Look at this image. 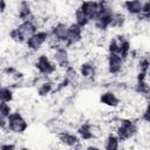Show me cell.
<instances>
[{"mask_svg": "<svg viewBox=\"0 0 150 150\" xmlns=\"http://www.w3.org/2000/svg\"><path fill=\"white\" fill-rule=\"evenodd\" d=\"M38 28L39 22L34 18V15H32L29 19L22 20L15 28H13L9 32V38L16 43H22L26 42V40L38 30Z\"/></svg>", "mask_w": 150, "mask_h": 150, "instance_id": "obj_1", "label": "cell"}, {"mask_svg": "<svg viewBox=\"0 0 150 150\" xmlns=\"http://www.w3.org/2000/svg\"><path fill=\"white\" fill-rule=\"evenodd\" d=\"M138 131L137 122L131 118H117L116 135L121 142L129 141L135 137Z\"/></svg>", "mask_w": 150, "mask_h": 150, "instance_id": "obj_2", "label": "cell"}, {"mask_svg": "<svg viewBox=\"0 0 150 150\" xmlns=\"http://www.w3.org/2000/svg\"><path fill=\"white\" fill-rule=\"evenodd\" d=\"M6 128L13 134H23L28 128V123L19 111H14L9 114Z\"/></svg>", "mask_w": 150, "mask_h": 150, "instance_id": "obj_3", "label": "cell"}, {"mask_svg": "<svg viewBox=\"0 0 150 150\" xmlns=\"http://www.w3.org/2000/svg\"><path fill=\"white\" fill-rule=\"evenodd\" d=\"M77 134L83 141H93L97 139L102 135V129L93 123H82L77 128Z\"/></svg>", "mask_w": 150, "mask_h": 150, "instance_id": "obj_4", "label": "cell"}, {"mask_svg": "<svg viewBox=\"0 0 150 150\" xmlns=\"http://www.w3.org/2000/svg\"><path fill=\"white\" fill-rule=\"evenodd\" d=\"M49 39V32L47 30H36L30 38L26 40V46L30 52H38Z\"/></svg>", "mask_w": 150, "mask_h": 150, "instance_id": "obj_5", "label": "cell"}, {"mask_svg": "<svg viewBox=\"0 0 150 150\" xmlns=\"http://www.w3.org/2000/svg\"><path fill=\"white\" fill-rule=\"evenodd\" d=\"M83 29L84 28L80 27L75 22L71 25H68V30H67L66 39L63 41V46L64 47H71V46L80 43L83 39Z\"/></svg>", "mask_w": 150, "mask_h": 150, "instance_id": "obj_6", "label": "cell"}, {"mask_svg": "<svg viewBox=\"0 0 150 150\" xmlns=\"http://www.w3.org/2000/svg\"><path fill=\"white\" fill-rule=\"evenodd\" d=\"M36 70L39 71V74L41 75H47V76H50L53 75L55 71H56V64L54 63L53 60H50L47 55L42 54L40 55L36 60H35V63H34Z\"/></svg>", "mask_w": 150, "mask_h": 150, "instance_id": "obj_7", "label": "cell"}, {"mask_svg": "<svg viewBox=\"0 0 150 150\" xmlns=\"http://www.w3.org/2000/svg\"><path fill=\"white\" fill-rule=\"evenodd\" d=\"M53 61L55 64H57L61 68H67L70 66V59H69V53L67 48L63 45H60L55 48H53V54H52Z\"/></svg>", "mask_w": 150, "mask_h": 150, "instance_id": "obj_8", "label": "cell"}, {"mask_svg": "<svg viewBox=\"0 0 150 150\" xmlns=\"http://www.w3.org/2000/svg\"><path fill=\"white\" fill-rule=\"evenodd\" d=\"M57 138L59 142L68 148H81V138L76 136L75 134L68 131V130H60L57 131Z\"/></svg>", "mask_w": 150, "mask_h": 150, "instance_id": "obj_9", "label": "cell"}, {"mask_svg": "<svg viewBox=\"0 0 150 150\" xmlns=\"http://www.w3.org/2000/svg\"><path fill=\"white\" fill-rule=\"evenodd\" d=\"M82 14L91 22L95 16L97 15L98 13V9H100V5H98V1L97 0H84L81 2L80 7H77Z\"/></svg>", "mask_w": 150, "mask_h": 150, "instance_id": "obj_10", "label": "cell"}, {"mask_svg": "<svg viewBox=\"0 0 150 150\" xmlns=\"http://www.w3.org/2000/svg\"><path fill=\"white\" fill-rule=\"evenodd\" d=\"M124 59L118 56V55H112V54H108L107 57V69L108 73L111 75H118L124 67Z\"/></svg>", "mask_w": 150, "mask_h": 150, "instance_id": "obj_11", "label": "cell"}, {"mask_svg": "<svg viewBox=\"0 0 150 150\" xmlns=\"http://www.w3.org/2000/svg\"><path fill=\"white\" fill-rule=\"evenodd\" d=\"M67 30H68V25L67 23L57 22L52 27V29L49 32V36L52 39H54L55 41L63 45V41L66 39V35H67Z\"/></svg>", "mask_w": 150, "mask_h": 150, "instance_id": "obj_12", "label": "cell"}, {"mask_svg": "<svg viewBox=\"0 0 150 150\" xmlns=\"http://www.w3.org/2000/svg\"><path fill=\"white\" fill-rule=\"evenodd\" d=\"M79 74L86 80H93L97 74V66L93 61H86L80 66Z\"/></svg>", "mask_w": 150, "mask_h": 150, "instance_id": "obj_13", "label": "cell"}, {"mask_svg": "<svg viewBox=\"0 0 150 150\" xmlns=\"http://www.w3.org/2000/svg\"><path fill=\"white\" fill-rule=\"evenodd\" d=\"M100 102L107 107H110V108H116L120 105V102L121 100L118 98V96L116 95L115 91L112 90H108V91H104L101 94L100 96Z\"/></svg>", "mask_w": 150, "mask_h": 150, "instance_id": "obj_14", "label": "cell"}, {"mask_svg": "<svg viewBox=\"0 0 150 150\" xmlns=\"http://www.w3.org/2000/svg\"><path fill=\"white\" fill-rule=\"evenodd\" d=\"M143 4H144V0H125L122 6L130 15L138 16L142 12Z\"/></svg>", "mask_w": 150, "mask_h": 150, "instance_id": "obj_15", "label": "cell"}, {"mask_svg": "<svg viewBox=\"0 0 150 150\" xmlns=\"http://www.w3.org/2000/svg\"><path fill=\"white\" fill-rule=\"evenodd\" d=\"M16 14H18V18L21 21L22 20H27L33 15L32 7H30V5H29V2L27 0H22V1L19 2L18 9H16Z\"/></svg>", "mask_w": 150, "mask_h": 150, "instance_id": "obj_16", "label": "cell"}, {"mask_svg": "<svg viewBox=\"0 0 150 150\" xmlns=\"http://www.w3.org/2000/svg\"><path fill=\"white\" fill-rule=\"evenodd\" d=\"M54 90V82L49 79L45 82H41L40 84L36 86V91H38V95L43 97V96H47L48 94H50L52 91Z\"/></svg>", "mask_w": 150, "mask_h": 150, "instance_id": "obj_17", "label": "cell"}, {"mask_svg": "<svg viewBox=\"0 0 150 150\" xmlns=\"http://www.w3.org/2000/svg\"><path fill=\"white\" fill-rule=\"evenodd\" d=\"M12 112V108L9 103H1L0 104V130L5 129L7 125V120L9 114Z\"/></svg>", "mask_w": 150, "mask_h": 150, "instance_id": "obj_18", "label": "cell"}, {"mask_svg": "<svg viewBox=\"0 0 150 150\" xmlns=\"http://www.w3.org/2000/svg\"><path fill=\"white\" fill-rule=\"evenodd\" d=\"M125 15L121 12H112L111 18H110V28H121L125 23Z\"/></svg>", "mask_w": 150, "mask_h": 150, "instance_id": "obj_19", "label": "cell"}, {"mask_svg": "<svg viewBox=\"0 0 150 150\" xmlns=\"http://www.w3.org/2000/svg\"><path fill=\"white\" fill-rule=\"evenodd\" d=\"M120 143H121V141L117 137V135L109 134L104 139L103 148L107 150H117V149H120Z\"/></svg>", "mask_w": 150, "mask_h": 150, "instance_id": "obj_20", "label": "cell"}, {"mask_svg": "<svg viewBox=\"0 0 150 150\" xmlns=\"http://www.w3.org/2000/svg\"><path fill=\"white\" fill-rule=\"evenodd\" d=\"M64 76H63V80L68 83V84H75V82L77 81V76H79V73L77 70L73 67V66H68L67 68H64Z\"/></svg>", "mask_w": 150, "mask_h": 150, "instance_id": "obj_21", "label": "cell"}, {"mask_svg": "<svg viewBox=\"0 0 150 150\" xmlns=\"http://www.w3.org/2000/svg\"><path fill=\"white\" fill-rule=\"evenodd\" d=\"M14 148H15V144H11V143L0 144V149H14Z\"/></svg>", "mask_w": 150, "mask_h": 150, "instance_id": "obj_22", "label": "cell"}]
</instances>
